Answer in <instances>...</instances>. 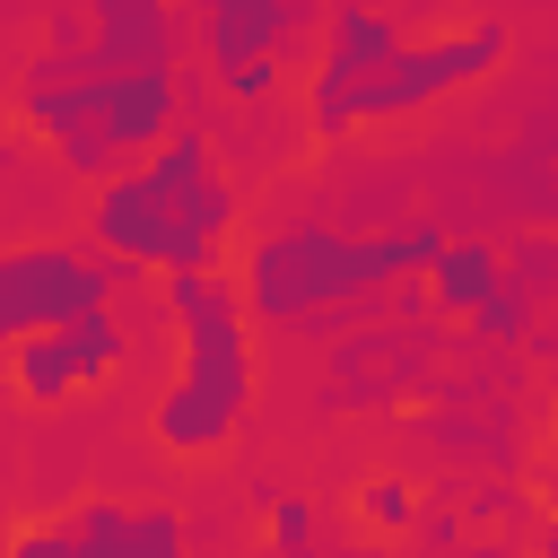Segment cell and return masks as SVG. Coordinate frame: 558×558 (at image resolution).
<instances>
[{"label":"cell","instance_id":"6da1fadb","mask_svg":"<svg viewBox=\"0 0 558 558\" xmlns=\"http://www.w3.org/2000/svg\"><path fill=\"white\" fill-rule=\"evenodd\" d=\"M514 52L506 17H462V26H401L375 0H331L314 17V52L296 70L305 140H357V131H401L445 113L453 96L488 87Z\"/></svg>","mask_w":558,"mask_h":558},{"label":"cell","instance_id":"7a4b0ae2","mask_svg":"<svg viewBox=\"0 0 558 558\" xmlns=\"http://www.w3.org/2000/svg\"><path fill=\"white\" fill-rule=\"evenodd\" d=\"M244 235V183L209 122H174L140 166L105 174L78 209V244H96L122 279H183V270H227Z\"/></svg>","mask_w":558,"mask_h":558},{"label":"cell","instance_id":"3957f363","mask_svg":"<svg viewBox=\"0 0 558 558\" xmlns=\"http://www.w3.org/2000/svg\"><path fill=\"white\" fill-rule=\"evenodd\" d=\"M9 113L17 131L70 174V183H105L122 166H140L183 113V70H105L87 61L70 35H44L9 87Z\"/></svg>","mask_w":558,"mask_h":558},{"label":"cell","instance_id":"277c9868","mask_svg":"<svg viewBox=\"0 0 558 558\" xmlns=\"http://www.w3.org/2000/svg\"><path fill=\"white\" fill-rule=\"evenodd\" d=\"M157 314L174 331V366L148 401V445L166 462H227L253 427V401H262V357H253V323L235 305V279L227 270H183V279H157Z\"/></svg>","mask_w":558,"mask_h":558},{"label":"cell","instance_id":"5b68a950","mask_svg":"<svg viewBox=\"0 0 558 558\" xmlns=\"http://www.w3.org/2000/svg\"><path fill=\"white\" fill-rule=\"evenodd\" d=\"M436 227H392V235H340V227H270L253 235L227 279L253 331H340L375 314L401 279L436 262Z\"/></svg>","mask_w":558,"mask_h":558},{"label":"cell","instance_id":"8992f818","mask_svg":"<svg viewBox=\"0 0 558 558\" xmlns=\"http://www.w3.org/2000/svg\"><path fill=\"white\" fill-rule=\"evenodd\" d=\"M122 270L78 235H17L0 244V357L52 323H78L96 305H122Z\"/></svg>","mask_w":558,"mask_h":558},{"label":"cell","instance_id":"52a82bcc","mask_svg":"<svg viewBox=\"0 0 558 558\" xmlns=\"http://www.w3.org/2000/svg\"><path fill=\"white\" fill-rule=\"evenodd\" d=\"M131 357H140L131 314H122V305H96V314H78V323H52V331L17 340V349L0 357V384L17 392V410H78V401L113 392V384L131 375Z\"/></svg>","mask_w":558,"mask_h":558},{"label":"cell","instance_id":"ba28073f","mask_svg":"<svg viewBox=\"0 0 558 558\" xmlns=\"http://www.w3.org/2000/svg\"><path fill=\"white\" fill-rule=\"evenodd\" d=\"M0 558H192V523L166 497H78L61 514H35L0 541Z\"/></svg>","mask_w":558,"mask_h":558},{"label":"cell","instance_id":"9c48e42d","mask_svg":"<svg viewBox=\"0 0 558 558\" xmlns=\"http://www.w3.org/2000/svg\"><path fill=\"white\" fill-rule=\"evenodd\" d=\"M183 44H201L227 105H270L296 52V0H183Z\"/></svg>","mask_w":558,"mask_h":558},{"label":"cell","instance_id":"30bf717a","mask_svg":"<svg viewBox=\"0 0 558 558\" xmlns=\"http://www.w3.org/2000/svg\"><path fill=\"white\" fill-rule=\"evenodd\" d=\"M418 279H427V305H436V314H462V323H480V331H497V340L523 331V288H532V279H514L497 244H436V262H427Z\"/></svg>","mask_w":558,"mask_h":558},{"label":"cell","instance_id":"8fae6325","mask_svg":"<svg viewBox=\"0 0 558 558\" xmlns=\"http://www.w3.org/2000/svg\"><path fill=\"white\" fill-rule=\"evenodd\" d=\"M357 541H392V549H410L418 541V488L401 480V471H375L366 488H357Z\"/></svg>","mask_w":558,"mask_h":558},{"label":"cell","instance_id":"7c38bea8","mask_svg":"<svg viewBox=\"0 0 558 558\" xmlns=\"http://www.w3.org/2000/svg\"><path fill=\"white\" fill-rule=\"evenodd\" d=\"M262 549H270V558H314V549H323V506H314L305 488H279V497L262 506Z\"/></svg>","mask_w":558,"mask_h":558},{"label":"cell","instance_id":"4fadbf2b","mask_svg":"<svg viewBox=\"0 0 558 558\" xmlns=\"http://www.w3.org/2000/svg\"><path fill=\"white\" fill-rule=\"evenodd\" d=\"M314 558H401L392 541H340V549H314Z\"/></svg>","mask_w":558,"mask_h":558},{"label":"cell","instance_id":"5bb4252c","mask_svg":"<svg viewBox=\"0 0 558 558\" xmlns=\"http://www.w3.org/2000/svg\"><path fill=\"white\" fill-rule=\"evenodd\" d=\"M445 558H514L506 541H471V549H445Z\"/></svg>","mask_w":558,"mask_h":558}]
</instances>
